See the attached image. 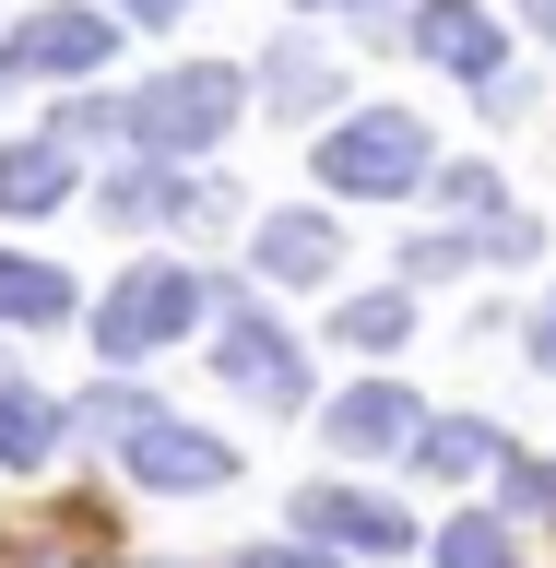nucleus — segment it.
<instances>
[{
	"label": "nucleus",
	"mask_w": 556,
	"mask_h": 568,
	"mask_svg": "<svg viewBox=\"0 0 556 568\" xmlns=\"http://www.w3.org/2000/svg\"><path fill=\"white\" fill-rule=\"evenodd\" d=\"M107 213L119 225H202V213H225V190H202L178 166H131V178H107Z\"/></svg>",
	"instance_id": "obj_8"
},
{
	"label": "nucleus",
	"mask_w": 556,
	"mask_h": 568,
	"mask_svg": "<svg viewBox=\"0 0 556 568\" xmlns=\"http://www.w3.org/2000/svg\"><path fill=\"white\" fill-rule=\"evenodd\" d=\"M119 12H131V24H178V12H190V0H119Z\"/></svg>",
	"instance_id": "obj_22"
},
{
	"label": "nucleus",
	"mask_w": 556,
	"mask_h": 568,
	"mask_svg": "<svg viewBox=\"0 0 556 568\" xmlns=\"http://www.w3.org/2000/svg\"><path fill=\"white\" fill-rule=\"evenodd\" d=\"M71 438V415L48 403V390H24V379H0V474H36V462Z\"/></svg>",
	"instance_id": "obj_12"
},
{
	"label": "nucleus",
	"mask_w": 556,
	"mask_h": 568,
	"mask_svg": "<svg viewBox=\"0 0 556 568\" xmlns=\"http://www.w3.org/2000/svg\"><path fill=\"white\" fill-rule=\"evenodd\" d=\"M438 568H522V545H509V521H486V509H462V521L438 532Z\"/></svg>",
	"instance_id": "obj_16"
},
{
	"label": "nucleus",
	"mask_w": 556,
	"mask_h": 568,
	"mask_svg": "<svg viewBox=\"0 0 556 568\" xmlns=\"http://www.w3.org/2000/svg\"><path fill=\"white\" fill-rule=\"evenodd\" d=\"M213 367H225V379L249 390V403H296V390H309V367H296V344H284L273 320L261 308H237V296H225V308H213Z\"/></svg>",
	"instance_id": "obj_4"
},
{
	"label": "nucleus",
	"mask_w": 556,
	"mask_h": 568,
	"mask_svg": "<svg viewBox=\"0 0 556 568\" xmlns=\"http://www.w3.org/2000/svg\"><path fill=\"white\" fill-rule=\"evenodd\" d=\"M261 83H273V106H296V119H309V106L332 95V60H320V48H273V60H261Z\"/></svg>",
	"instance_id": "obj_17"
},
{
	"label": "nucleus",
	"mask_w": 556,
	"mask_h": 568,
	"mask_svg": "<svg viewBox=\"0 0 556 568\" xmlns=\"http://www.w3.org/2000/svg\"><path fill=\"white\" fill-rule=\"evenodd\" d=\"M415 462H426V474H486V462H509V450H497V426L451 415V426H426V438H415Z\"/></svg>",
	"instance_id": "obj_15"
},
{
	"label": "nucleus",
	"mask_w": 556,
	"mask_h": 568,
	"mask_svg": "<svg viewBox=\"0 0 556 568\" xmlns=\"http://www.w3.org/2000/svg\"><path fill=\"white\" fill-rule=\"evenodd\" d=\"M202 308H213V284H202V273H178V261H142V273H119V284L95 296V344L131 367V355L178 344V332H190Z\"/></svg>",
	"instance_id": "obj_2"
},
{
	"label": "nucleus",
	"mask_w": 556,
	"mask_h": 568,
	"mask_svg": "<svg viewBox=\"0 0 556 568\" xmlns=\"http://www.w3.org/2000/svg\"><path fill=\"white\" fill-rule=\"evenodd\" d=\"M533 355H545V367H556V296H545V320H533Z\"/></svg>",
	"instance_id": "obj_23"
},
{
	"label": "nucleus",
	"mask_w": 556,
	"mask_h": 568,
	"mask_svg": "<svg viewBox=\"0 0 556 568\" xmlns=\"http://www.w3.org/2000/svg\"><path fill=\"white\" fill-rule=\"evenodd\" d=\"M415 48L438 71H462V83H509V60H497V24L474 12V0H426L415 12Z\"/></svg>",
	"instance_id": "obj_7"
},
{
	"label": "nucleus",
	"mask_w": 556,
	"mask_h": 568,
	"mask_svg": "<svg viewBox=\"0 0 556 568\" xmlns=\"http://www.w3.org/2000/svg\"><path fill=\"white\" fill-rule=\"evenodd\" d=\"M309 12H380V0H309Z\"/></svg>",
	"instance_id": "obj_25"
},
{
	"label": "nucleus",
	"mask_w": 556,
	"mask_h": 568,
	"mask_svg": "<svg viewBox=\"0 0 556 568\" xmlns=\"http://www.w3.org/2000/svg\"><path fill=\"white\" fill-rule=\"evenodd\" d=\"M71 426H83V438H131V426H154V403H142L131 379H107L95 403H71Z\"/></svg>",
	"instance_id": "obj_19"
},
{
	"label": "nucleus",
	"mask_w": 556,
	"mask_h": 568,
	"mask_svg": "<svg viewBox=\"0 0 556 568\" xmlns=\"http://www.w3.org/2000/svg\"><path fill=\"white\" fill-rule=\"evenodd\" d=\"M249 568H332V557H320V545H261Z\"/></svg>",
	"instance_id": "obj_21"
},
{
	"label": "nucleus",
	"mask_w": 556,
	"mask_h": 568,
	"mask_svg": "<svg viewBox=\"0 0 556 568\" xmlns=\"http://www.w3.org/2000/svg\"><path fill=\"white\" fill-rule=\"evenodd\" d=\"M332 261H344V237L320 213H261V273L273 284H332Z\"/></svg>",
	"instance_id": "obj_11"
},
{
	"label": "nucleus",
	"mask_w": 556,
	"mask_h": 568,
	"mask_svg": "<svg viewBox=\"0 0 556 568\" xmlns=\"http://www.w3.org/2000/svg\"><path fill=\"white\" fill-rule=\"evenodd\" d=\"M332 450H403V438H426L415 426V403H403V379H367V390H344V403H332Z\"/></svg>",
	"instance_id": "obj_10"
},
{
	"label": "nucleus",
	"mask_w": 556,
	"mask_h": 568,
	"mask_svg": "<svg viewBox=\"0 0 556 568\" xmlns=\"http://www.w3.org/2000/svg\"><path fill=\"white\" fill-rule=\"evenodd\" d=\"M332 332H344V344H403V332H415V308H403V296H344V308H332Z\"/></svg>",
	"instance_id": "obj_18"
},
{
	"label": "nucleus",
	"mask_w": 556,
	"mask_h": 568,
	"mask_svg": "<svg viewBox=\"0 0 556 568\" xmlns=\"http://www.w3.org/2000/svg\"><path fill=\"white\" fill-rule=\"evenodd\" d=\"M296 521H309L320 545H355V557H403V545H415V521H403L391 497H355V486H309Z\"/></svg>",
	"instance_id": "obj_6"
},
{
	"label": "nucleus",
	"mask_w": 556,
	"mask_h": 568,
	"mask_svg": "<svg viewBox=\"0 0 556 568\" xmlns=\"http://www.w3.org/2000/svg\"><path fill=\"white\" fill-rule=\"evenodd\" d=\"M107 12H83V0H71V12H36V24H12V71H95L107 60Z\"/></svg>",
	"instance_id": "obj_9"
},
{
	"label": "nucleus",
	"mask_w": 556,
	"mask_h": 568,
	"mask_svg": "<svg viewBox=\"0 0 556 568\" xmlns=\"http://www.w3.org/2000/svg\"><path fill=\"white\" fill-rule=\"evenodd\" d=\"M0 320H24V332H48V320H71V273H48V261H24V248H0Z\"/></svg>",
	"instance_id": "obj_14"
},
{
	"label": "nucleus",
	"mask_w": 556,
	"mask_h": 568,
	"mask_svg": "<svg viewBox=\"0 0 556 568\" xmlns=\"http://www.w3.org/2000/svg\"><path fill=\"white\" fill-rule=\"evenodd\" d=\"M131 474H142L154 497H213L225 474H237V450L202 438V426H166V415H154V426H131Z\"/></svg>",
	"instance_id": "obj_5"
},
{
	"label": "nucleus",
	"mask_w": 556,
	"mask_h": 568,
	"mask_svg": "<svg viewBox=\"0 0 556 568\" xmlns=\"http://www.w3.org/2000/svg\"><path fill=\"white\" fill-rule=\"evenodd\" d=\"M60 202H71L60 142H0V213H60Z\"/></svg>",
	"instance_id": "obj_13"
},
{
	"label": "nucleus",
	"mask_w": 556,
	"mask_h": 568,
	"mask_svg": "<svg viewBox=\"0 0 556 568\" xmlns=\"http://www.w3.org/2000/svg\"><path fill=\"white\" fill-rule=\"evenodd\" d=\"M237 106H249L237 71H225V60H190V71H166V83H142V95H131V142H142V154H202V142L237 131Z\"/></svg>",
	"instance_id": "obj_1"
},
{
	"label": "nucleus",
	"mask_w": 556,
	"mask_h": 568,
	"mask_svg": "<svg viewBox=\"0 0 556 568\" xmlns=\"http://www.w3.org/2000/svg\"><path fill=\"white\" fill-rule=\"evenodd\" d=\"M509 474V509H556V462H497Z\"/></svg>",
	"instance_id": "obj_20"
},
{
	"label": "nucleus",
	"mask_w": 556,
	"mask_h": 568,
	"mask_svg": "<svg viewBox=\"0 0 556 568\" xmlns=\"http://www.w3.org/2000/svg\"><path fill=\"white\" fill-rule=\"evenodd\" d=\"M522 12H533V36H556V0H522Z\"/></svg>",
	"instance_id": "obj_24"
},
{
	"label": "nucleus",
	"mask_w": 556,
	"mask_h": 568,
	"mask_svg": "<svg viewBox=\"0 0 556 568\" xmlns=\"http://www.w3.org/2000/svg\"><path fill=\"white\" fill-rule=\"evenodd\" d=\"M320 190H355V202H403V190H426V131L403 119V106L344 119V131L320 142Z\"/></svg>",
	"instance_id": "obj_3"
}]
</instances>
